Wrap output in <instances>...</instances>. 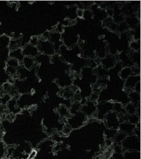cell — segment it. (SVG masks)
Returning <instances> with one entry per match:
<instances>
[{
    "label": "cell",
    "instance_id": "1",
    "mask_svg": "<svg viewBox=\"0 0 141 159\" xmlns=\"http://www.w3.org/2000/svg\"><path fill=\"white\" fill-rule=\"evenodd\" d=\"M60 115L62 116H67L68 114V109L65 107V106H61V107L59 109Z\"/></svg>",
    "mask_w": 141,
    "mask_h": 159
},
{
    "label": "cell",
    "instance_id": "2",
    "mask_svg": "<svg viewBox=\"0 0 141 159\" xmlns=\"http://www.w3.org/2000/svg\"><path fill=\"white\" fill-rule=\"evenodd\" d=\"M126 110H127V111L130 114H134V112H135L134 106L132 104H129V105L127 106Z\"/></svg>",
    "mask_w": 141,
    "mask_h": 159
},
{
    "label": "cell",
    "instance_id": "3",
    "mask_svg": "<svg viewBox=\"0 0 141 159\" xmlns=\"http://www.w3.org/2000/svg\"><path fill=\"white\" fill-rule=\"evenodd\" d=\"M112 158L113 159H124V155H122L121 153H113Z\"/></svg>",
    "mask_w": 141,
    "mask_h": 159
},
{
    "label": "cell",
    "instance_id": "4",
    "mask_svg": "<svg viewBox=\"0 0 141 159\" xmlns=\"http://www.w3.org/2000/svg\"><path fill=\"white\" fill-rule=\"evenodd\" d=\"M36 155H37V152L35 150H32L29 154L27 159H34Z\"/></svg>",
    "mask_w": 141,
    "mask_h": 159
},
{
    "label": "cell",
    "instance_id": "5",
    "mask_svg": "<svg viewBox=\"0 0 141 159\" xmlns=\"http://www.w3.org/2000/svg\"><path fill=\"white\" fill-rule=\"evenodd\" d=\"M114 150V151H115L116 153H121V152H122V148H121L119 145L115 146Z\"/></svg>",
    "mask_w": 141,
    "mask_h": 159
},
{
    "label": "cell",
    "instance_id": "6",
    "mask_svg": "<svg viewBox=\"0 0 141 159\" xmlns=\"http://www.w3.org/2000/svg\"><path fill=\"white\" fill-rule=\"evenodd\" d=\"M83 14H84L83 11H82L81 9H78V15L79 17H82Z\"/></svg>",
    "mask_w": 141,
    "mask_h": 159
}]
</instances>
